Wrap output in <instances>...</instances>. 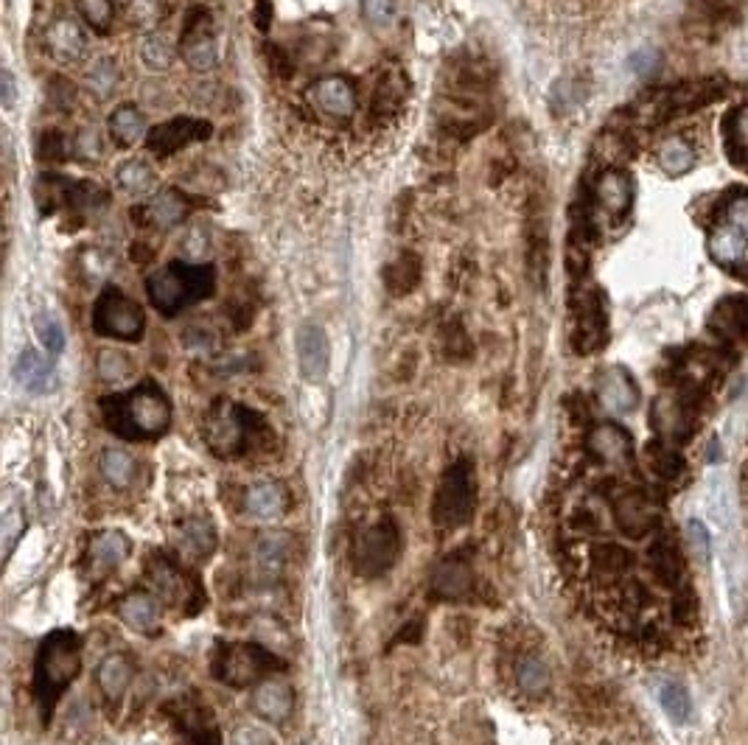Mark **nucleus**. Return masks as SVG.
<instances>
[{
    "label": "nucleus",
    "instance_id": "f257e3e1",
    "mask_svg": "<svg viewBox=\"0 0 748 745\" xmlns=\"http://www.w3.org/2000/svg\"><path fill=\"white\" fill-rule=\"evenodd\" d=\"M104 421L118 437L127 440H157L169 432L171 404L169 395L157 384L146 381L129 393L113 395L101 401Z\"/></svg>",
    "mask_w": 748,
    "mask_h": 745
},
{
    "label": "nucleus",
    "instance_id": "f03ea898",
    "mask_svg": "<svg viewBox=\"0 0 748 745\" xmlns=\"http://www.w3.org/2000/svg\"><path fill=\"white\" fill-rule=\"evenodd\" d=\"M216 289V269L208 264L171 261L146 278V295L163 317H174L199 300H208Z\"/></svg>",
    "mask_w": 748,
    "mask_h": 745
},
{
    "label": "nucleus",
    "instance_id": "7ed1b4c3",
    "mask_svg": "<svg viewBox=\"0 0 748 745\" xmlns=\"http://www.w3.org/2000/svg\"><path fill=\"white\" fill-rule=\"evenodd\" d=\"M79 670H82V639L73 631L48 633L34 667V689L43 706V717H51L59 695L71 687Z\"/></svg>",
    "mask_w": 748,
    "mask_h": 745
},
{
    "label": "nucleus",
    "instance_id": "20e7f679",
    "mask_svg": "<svg viewBox=\"0 0 748 745\" xmlns=\"http://www.w3.org/2000/svg\"><path fill=\"white\" fill-rule=\"evenodd\" d=\"M267 421L253 409L219 401L205 421V440L216 457H241L269 437Z\"/></svg>",
    "mask_w": 748,
    "mask_h": 745
},
{
    "label": "nucleus",
    "instance_id": "39448f33",
    "mask_svg": "<svg viewBox=\"0 0 748 745\" xmlns=\"http://www.w3.org/2000/svg\"><path fill=\"white\" fill-rule=\"evenodd\" d=\"M477 507V477H474V463L468 457H460L449 465L443 474L438 496H435V524L440 530H457L471 521Z\"/></svg>",
    "mask_w": 748,
    "mask_h": 745
},
{
    "label": "nucleus",
    "instance_id": "423d86ee",
    "mask_svg": "<svg viewBox=\"0 0 748 745\" xmlns=\"http://www.w3.org/2000/svg\"><path fill=\"white\" fill-rule=\"evenodd\" d=\"M709 255L726 269H748V194L732 197L709 230Z\"/></svg>",
    "mask_w": 748,
    "mask_h": 745
},
{
    "label": "nucleus",
    "instance_id": "0eeeda50",
    "mask_svg": "<svg viewBox=\"0 0 748 745\" xmlns=\"http://www.w3.org/2000/svg\"><path fill=\"white\" fill-rule=\"evenodd\" d=\"M93 331L99 337L138 342L146 331V314L138 300H132L115 286H107L93 306Z\"/></svg>",
    "mask_w": 748,
    "mask_h": 745
},
{
    "label": "nucleus",
    "instance_id": "6e6552de",
    "mask_svg": "<svg viewBox=\"0 0 748 745\" xmlns=\"http://www.w3.org/2000/svg\"><path fill=\"white\" fill-rule=\"evenodd\" d=\"M401 555V533L393 519H379L376 524L365 527L353 541V566L362 577H379Z\"/></svg>",
    "mask_w": 748,
    "mask_h": 745
},
{
    "label": "nucleus",
    "instance_id": "1a4fd4ad",
    "mask_svg": "<svg viewBox=\"0 0 748 745\" xmlns=\"http://www.w3.org/2000/svg\"><path fill=\"white\" fill-rule=\"evenodd\" d=\"M213 670L219 681L233 687H247L269 670H283V661L272 659V653L258 645H225L222 656H216Z\"/></svg>",
    "mask_w": 748,
    "mask_h": 745
},
{
    "label": "nucleus",
    "instance_id": "9d476101",
    "mask_svg": "<svg viewBox=\"0 0 748 745\" xmlns=\"http://www.w3.org/2000/svg\"><path fill=\"white\" fill-rule=\"evenodd\" d=\"M180 57L191 71H213L219 62V43L208 9L194 6L188 9L180 31Z\"/></svg>",
    "mask_w": 748,
    "mask_h": 745
},
{
    "label": "nucleus",
    "instance_id": "9b49d317",
    "mask_svg": "<svg viewBox=\"0 0 748 745\" xmlns=\"http://www.w3.org/2000/svg\"><path fill=\"white\" fill-rule=\"evenodd\" d=\"M608 314L603 295L597 289H578L575 292V351L594 353L606 345Z\"/></svg>",
    "mask_w": 748,
    "mask_h": 745
},
{
    "label": "nucleus",
    "instance_id": "f8f14e48",
    "mask_svg": "<svg viewBox=\"0 0 748 745\" xmlns=\"http://www.w3.org/2000/svg\"><path fill=\"white\" fill-rule=\"evenodd\" d=\"M211 132H213L211 121L180 115V118H171V121H166V124L149 129L146 146H149V152H155L157 157H169V155H174V152L185 149L188 143L208 141V138H211Z\"/></svg>",
    "mask_w": 748,
    "mask_h": 745
},
{
    "label": "nucleus",
    "instance_id": "ddd939ff",
    "mask_svg": "<svg viewBox=\"0 0 748 745\" xmlns=\"http://www.w3.org/2000/svg\"><path fill=\"white\" fill-rule=\"evenodd\" d=\"M43 48L48 57L59 65H76L87 57V34L85 29L71 20V17H57L51 20L43 31Z\"/></svg>",
    "mask_w": 748,
    "mask_h": 745
},
{
    "label": "nucleus",
    "instance_id": "4468645a",
    "mask_svg": "<svg viewBox=\"0 0 748 745\" xmlns=\"http://www.w3.org/2000/svg\"><path fill=\"white\" fill-rule=\"evenodd\" d=\"M309 101L314 110L331 115L337 121H348L359 110L356 87L345 76H323L309 87Z\"/></svg>",
    "mask_w": 748,
    "mask_h": 745
},
{
    "label": "nucleus",
    "instance_id": "2eb2a0df",
    "mask_svg": "<svg viewBox=\"0 0 748 745\" xmlns=\"http://www.w3.org/2000/svg\"><path fill=\"white\" fill-rule=\"evenodd\" d=\"M149 577L155 583L157 594L163 600H169L171 605H183V608H194L199 603V586L194 577L183 572L177 563L163 561L157 558L152 566H149Z\"/></svg>",
    "mask_w": 748,
    "mask_h": 745
},
{
    "label": "nucleus",
    "instance_id": "dca6fc26",
    "mask_svg": "<svg viewBox=\"0 0 748 745\" xmlns=\"http://www.w3.org/2000/svg\"><path fill=\"white\" fill-rule=\"evenodd\" d=\"M297 362L309 381H323L331 367V345L320 325L306 323L297 331Z\"/></svg>",
    "mask_w": 748,
    "mask_h": 745
},
{
    "label": "nucleus",
    "instance_id": "f3484780",
    "mask_svg": "<svg viewBox=\"0 0 748 745\" xmlns=\"http://www.w3.org/2000/svg\"><path fill=\"white\" fill-rule=\"evenodd\" d=\"M614 519L620 524V530L628 538H642L648 535L659 521H656V507L650 502L648 493L628 491L622 493L614 502Z\"/></svg>",
    "mask_w": 748,
    "mask_h": 745
},
{
    "label": "nucleus",
    "instance_id": "a211bd4d",
    "mask_svg": "<svg viewBox=\"0 0 748 745\" xmlns=\"http://www.w3.org/2000/svg\"><path fill=\"white\" fill-rule=\"evenodd\" d=\"M594 199H597V205L603 208L606 216H611L614 222H620L622 216L631 211V205H634V183H631V177L625 171L608 169L597 177Z\"/></svg>",
    "mask_w": 748,
    "mask_h": 745
},
{
    "label": "nucleus",
    "instance_id": "6ab92c4d",
    "mask_svg": "<svg viewBox=\"0 0 748 745\" xmlns=\"http://www.w3.org/2000/svg\"><path fill=\"white\" fill-rule=\"evenodd\" d=\"M709 331L723 342H737V339L748 337V297H723L709 314Z\"/></svg>",
    "mask_w": 748,
    "mask_h": 745
},
{
    "label": "nucleus",
    "instance_id": "aec40b11",
    "mask_svg": "<svg viewBox=\"0 0 748 745\" xmlns=\"http://www.w3.org/2000/svg\"><path fill=\"white\" fill-rule=\"evenodd\" d=\"M597 393H600L603 407L611 409V412H620V415L634 412L636 404H639V387H636L634 376L625 367H608L606 373L600 376Z\"/></svg>",
    "mask_w": 748,
    "mask_h": 745
},
{
    "label": "nucleus",
    "instance_id": "412c9836",
    "mask_svg": "<svg viewBox=\"0 0 748 745\" xmlns=\"http://www.w3.org/2000/svg\"><path fill=\"white\" fill-rule=\"evenodd\" d=\"M586 446H589V454H594L597 460H606V463H628L634 454V440L617 423L594 426Z\"/></svg>",
    "mask_w": 748,
    "mask_h": 745
},
{
    "label": "nucleus",
    "instance_id": "4be33fe9",
    "mask_svg": "<svg viewBox=\"0 0 748 745\" xmlns=\"http://www.w3.org/2000/svg\"><path fill=\"white\" fill-rule=\"evenodd\" d=\"M15 379L26 393L45 395L57 387V370L34 348H26V351H20V356H17Z\"/></svg>",
    "mask_w": 748,
    "mask_h": 745
},
{
    "label": "nucleus",
    "instance_id": "5701e85b",
    "mask_svg": "<svg viewBox=\"0 0 748 745\" xmlns=\"http://www.w3.org/2000/svg\"><path fill=\"white\" fill-rule=\"evenodd\" d=\"M650 563H653V575L656 580L667 586V589H681L687 583V569H684V558L678 552L676 541H670L667 535L656 538L650 547Z\"/></svg>",
    "mask_w": 748,
    "mask_h": 745
},
{
    "label": "nucleus",
    "instance_id": "b1692460",
    "mask_svg": "<svg viewBox=\"0 0 748 745\" xmlns=\"http://www.w3.org/2000/svg\"><path fill=\"white\" fill-rule=\"evenodd\" d=\"M129 555V538L118 530H104L90 541V572L96 577L113 572Z\"/></svg>",
    "mask_w": 748,
    "mask_h": 745
},
{
    "label": "nucleus",
    "instance_id": "393cba45",
    "mask_svg": "<svg viewBox=\"0 0 748 745\" xmlns=\"http://www.w3.org/2000/svg\"><path fill=\"white\" fill-rule=\"evenodd\" d=\"M286 507H289V493L275 479L258 482L244 496V510L255 519H278L286 513Z\"/></svg>",
    "mask_w": 748,
    "mask_h": 745
},
{
    "label": "nucleus",
    "instance_id": "a878e982",
    "mask_svg": "<svg viewBox=\"0 0 748 745\" xmlns=\"http://www.w3.org/2000/svg\"><path fill=\"white\" fill-rule=\"evenodd\" d=\"M292 703H295V695L286 681H264L253 695L255 712L269 723H283L292 715Z\"/></svg>",
    "mask_w": 748,
    "mask_h": 745
},
{
    "label": "nucleus",
    "instance_id": "bb28decb",
    "mask_svg": "<svg viewBox=\"0 0 748 745\" xmlns=\"http://www.w3.org/2000/svg\"><path fill=\"white\" fill-rule=\"evenodd\" d=\"M471 589V566L460 555H452L440 563L432 575V591L443 600H460Z\"/></svg>",
    "mask_w": 748,
    "mask_h": 745
},
{
    "label": "nucleus",
    "instance_id": "cd10ccee",
    "mask_svg": "<svg viewBox=\"0 0 748 745\" xmlns=\"http://www.w3.org/2000/svg\"><path fill=\"white\" fill-rule=\"evenodd\" d=\"M424 275V261L418 253H401L396 261H390L384 267V286L390 295H410L412 289L421 283Z\"/></svg>",
    "mask_w": 748,
    "mask_h": 745
},
{
    "label": "nucleus",
    "instance_id": "c85d7f7f",
    "mask_svg": "<svg viewBox=\"0 0 748 745\" xmlns=\"http://www.w3.org/2000/svg\"><path fill=\"white\" fill-rule=\"evenodd\" d=\"M107 129H110V135H113V141L118 146H124V149H132V146H138L149 138V127H146V118L138 107H132V104H124V107H118L113 115H110V121H107Z\"/></svg>",
    "mask_w": 748,
    "mask_h": 745
},
{
    "label": "nucleus",
    "instance_id": "c756f323",
    "mask_svg": "<svg viewBox=\"0 0 748 745\" xmlns=\"http://www.w3.org/2000/svg\"><path fill=\"white\" fill-rule=\"evenodd\" d=\"M118 614L124 617L129 628H135V631L141 633H152L157 628V622H160V605L152 594H146V591H132L127 594L121 605H118Z\"/></svg>",
    "mask_w": 748,
    "mask_h": 745
},
{
    "label": "nucleus",
    "instance_id": "7c9ffc66",
    "mask_svg": "<svg viewBox=\"0 0 748 745\" xmlns=\"http://www.w3.org/2000/svg\"><path fill=\"white\" fill-rule=\"evenodd\" d=\"M191 211V202L177 191V188H166L163 194H157V199L146 208L149 213V222L160 230H171L183 222L185 216Z\"/></svg>",
    "mask_w": 748,
    "mask_h": 745
},
{
    "label": "nucleus",
    "instance_id": "2f4dec72",
    "mask_svg": "<svg viewBox=\"0 0 748 745\" xmlns=\"http://www.w3.org/2000/svg\"><path fill=\"white\" fill-rule=\"evenodd\" d=\"M96 678H99V687L107 701H121L124 692L129 689V681H132V664L127 661V656L113 653V656L101 661Z\"/></svg>",
    "mask_w": 748,
    "mask_h": 745
},
{
    "label": "nucleus",
    "instance_id": "473e14b6",
    "mask_svg": "<svg viewBox=\"0 0 748 745\" xmlns=\"http://www.w3.org/2000/svg\"><path fill=\"white\" fill-rule=\"evenodd\" d=\"M289 561V538L283 533H269L258 541L255 547V566L258 572L267 577V580H275L281 575L283 566Z\"/></svg>",
    "mask_w": 748,
    "mask_h": 745
},
{
    "label": "nucleus",
    "instance_id": "72a5a7b5",
    "mask_svg": "<svg viewBox=\"0 0 748 745\" xmlns=\"http://www.w3.org/2000/svg\"><path fill=\"white\" fill-rule=\"evenodd\" d=\"M115 180H118V185H121L127 194H132V197H146V194L155 191L157 174L146 160H135V157H132V160H124V163L118 166Z\"/></svg>",
    "mask_w": 748,
    "mask_h": 745
},
{
    "label": "nucleus",
    "instance_id": "f704fd0d",
    "mask_svg": "<svg viewBox=\"0 0 748 745\" xmlns=\"http://www.w3.org/2000/svg\"><path fill=\"white\" fill-rule=\"evenodd\" d=\"M723 135H726V152L734 163L748 166V104L737 107L726 115L723 121Z\"/></svg>",
    "mask_w": 748,
    "mask_h": 745
},
{
    "label": "nucleus",
    "instance_id": "c9c22d12",
    "mask_svg": "<svg viewBox=\"0 0 748 745\" xmlns=\"http://www.w3.org/2000/svg\"><path fill=\"white\" fill-rule=\"evenodd\" d=\"M695 166V152L684 138H667L659 146V169L670 177H681Z\"/></svg>",
    "mask_w": 748,
    "mask_h": 745
},
{
    "label": "nucleus",
    "instance_id": "e433bc0d",
    "mask_svg": "<svg viewBox=\"0 0 748 745\" xmlns=\"http://www.w3.org/2000/svg\"><path fill=\"white\" fill-rule=\"evenodd\" d=\"M516 684L522 689L524 695H530V698H541V695H547V689H550V670H547V664L536 656H527V659L519 661V667H516Z\"/></svg>",
    "mask_w": 748,
    "mask_h": 745
},
{
    "label": "nucleus",
    "instance_id": "4c0bfd02",
    "mask_svg": "<svg viewBox=\"0 0 748 745\" xmlns=\"http://www.w3.org/2000/svg\"><path fill=\"white\" fill-rule=\"evenodd\" d=\"M99 468L101 474H104V479H107L110 485H115V488H127L129 482L135 479V471H138L135 460L129 457L127 451L121 449L104 451V454H101Z\"/></svg>",
    "mask_w": 748,
    "mask_h": 745
},
{
    "label": "nucleus",
    "instance_id": "58836bf2",
    "mask_svg": "<svg viewBox=\"0 0 748 745\" xmlns=\"http://www.w3.org/2000/svg\"><path fill=\"white\" fill-rule=\"evenodd\" d=\"M163 17H166L163 0H129L127 3V23L141 34H152L163 23Z\"/></svg>",
    "mask_w": 748,
    "mask_h": 745
},
{
    "label": "nucleus",
    "instance_id": "ea45409f",
    "mask_svg": "<svg viewBox=\"0 0 748 745\" xmlns=\"http://www.w3.org/2000/svg\"><path fill=\"white\" fill-rule=\"evenodd\" d=\"M180 541H183V547L188 549L191 555L208 558L213 549H216V533H213L211 521H185L183 530H180Z\"/></svg>",
    "mask_w": 748,
    "mask_h": 745
},
{
    "label": "nucleus",
    "instance_id": "a19ab883",
    "mask_svg": "<svg viewBox=\"0 0 748 745\" xmlns=\"http://www.w3.org/2000/svg\"><path fill=\"white\" fill-rule=\"evenodd\" d=\"M401 104H404V79L398 73H390L387 79L379 82L376 93H373V113L387 118V115L398 113Z\"/></svg>",
    "mask_w": 748,
    "mask_h": 745
},
{
    "label": "nucleus",
    "instance_id": "79ce46f5",
    "mask_svg": "<svg viewBox=\"0 0 748 745\" xmlns=\"http://www.w3.org/2000/svg\"><path fill=\"white\" fill-rule=\"evenodd\" d=\"M87 90L101 101L113 99L115 90H118V65H115V59H99L87 71Z\"/></svg>",
    "mask_w": 748,
    "mask_h": 745
},
{
    "label": "nucleus",
    "instance_id": "37998d69",
    "mask_svg": "<svg viewBox=\"0 0 748 745\" xmlns=\"http://www.w3.org/2000/svg\"><path fill=\"white\" fill-rule=\"evenodd\" d=\"M141 59L149 71H169L171 65H174V59H177V51H174V45L166 37L149 34L141 45Z\"/></svg>",
    "mask_w": 748,
    "mask_h": 745
},
{
    "label": "nucleus",
    "instance_id": "c03bdc74",
    "mask_svg": "<svg viewBox=\"0 0 748 745\" xmlns=\"http://www.w3.org/2000/svg\"><path fill=\"white\" fill-rule=\"evenodd\" d=\"M79 269H82L85 281L101 283L113 275L115 258L107 250H101V247H87L85 253L79 255Z\"/></svg>",
    "mask_w": 748,
    "mask_h": 745
},
{
    "label": "nucleus",
    "instance_id": "a18cd8bd",
    "mask_svg": "<svg viewBox=\"0 0 748 745\" xmlns=\"http://www.w3.org/2000/svg\"><path fill=\"white\" fill-rule=\"evenodd\" d=\"M650 460H653V471L664 479V482H678L687 474V463L678 451L662 449L659 443L650 446Z\"/></svg>",
    "mask_w": 748,
    "mask_h": 745
},
{
    "label": "nucleus",
    "instance_id": "49530a36",
    "mask_svg": "<svg viewBox=\"0 0 748 745\" xmlns=\"http://www.w3.org/2000/svg\"><path fill=\"white\" fill-rule=\"evenodd\" d=\"M698 617H701V605H698V597L692 591L690 583H684L681 589H676L673 594V619H676L681 628H695L698 625Z\"/></svg>",
    "mask_w": 748,
    "mask_h": 745
},
{
    "label": "nucleus",
    "instance_id": "de8ad7c7",
    "mask_svg": "<svg viewBox=\"0 0 748 745\" xmlns=\"http://www.w3.org/2000/svg\"><path fill=\"white\" fill-rule=\"evenodd\" d=\"M135 373V365L124 351H101L99 353V376L110 384H121Z\"/></svg>",
    "mask_w": 748,
    "mask_h": 745
},
{
    "label": "nucleus",
    "instance_id": "09e8293b",
    "mask_svg": "<svg viewBox=\"0 0 748 745\" xmlns=\"http://www.w3.org/2000/svg\"><path fill=\"white\" fill-rule=\"evenodd\" d=\"M76 9L87 26L99 34H107L113 26V0H76Z\"/></svg>",
    "mask_w": 748,
    "mask_h": 745
},
{
    "label": "nucleus",
    "instance_id": "8fccbe9b",
    "mask_svg": "<svg viewBox=\"0 0 748 745\" xmlns=\"http://www.w3.org/2000/svg\"><path fill=\"white\" fill-rule=\"evenodd\" d=\"M34 328H37V339H40V345L45 348V353L59 356V353L65 351V331H62L59 320H54L51 314H37Z\"/></svg>",
    "mask_w": 748,
    "mask_h": 745
},
{
    "label": "nucleus",
    "instance_id": "3c124183",
    "mask_svg": "<svg viewBox=\"0 0 748 745\" xmlns=\"http://www.w3.org/2000/svg\"><path fill=\"white\" fill-rule=\"evenodd\" d=\"M68 152H73V143H68V138L59 132V129H43L40 138H37V155L48 160V163H59L65 160Z\"/></svg>",
    "mask_w": 748,
    "mask_h": 745
},
{
    "label": "nucleus",
    "instance_id": "603ef678",
    "mask_svg": "<svg viewBox=\"0 0 748 745\" xmlns=\"http://www.w3.org/2000/svg\"><path fill=\"white\" fill-rule=\"evenodd\" d=\"M659 698H662L664 712L670 715L673 723H684L690 717V695H687V689L681 687V684H667Z\"/></svg>",
    "mask_w": 748,
    "mask_h": 745
},
{
    "label": "nucleus",
    "instance_id": "864d4df0",
    "mask_svg": "<svg viewBox=\"0 0 748 745\" xmlns=\"http://www.w3.org/2000/svg\"><path fill=\"white\" fill-rule=\"evenodd\" d=\"M73 155L85 163H96L104 155V143H101V135L96 129H79L76 138H73Z\"/></svg>",
    "mask_w": 748,
    "mask_h": 745
},
{
    "label": "nucleus",
    "instance_id": "5fc2aeb1",
    "mask_svg": "<svg viewBox=\"0 0 748 745\" xmlns=\"http://www.w3.org/2000/svg\"><path fill=\"white\" fill-rule=\"evenodd\" d=\"M362 15L370 26H390L396 17L393 0H362Z\"/></svg>",
    "mask_w": 748,
    "mask_h": 745
},
{
    "label": "nucleus",
    "instance_id": "6e6d98bb",
    "mask_svg": "<svg viewBox=\"0 0 748 745\" xmlns=\"http://www.w3.org/2000/svg\"><path fill=\"white\" fill-rule=\"evenodd\" d=\"M701 12L712 23L737 20L740 17V0H701Z\"/></svg>",
    "mask_w": 748,
    "mask_h": 745
},
{
    "label": "nucleus",
    "instance_id": "4d7b16f0",
    "mask_svg": "<svg viewBox=\"0 0 748 745\" xmlns=\"http://www.w3.org/2000/svg\"><path fill=\"white\" fill-rule=\"evenodd\" d=\"M211 250V236H208V230L202 225H194V230L185 236L183 244V253L185 258H191V261H202L205 255Z\"/></svg>",
    "mask_w": 748,
    "mask_h": 745
},
{
    "label": "nucleus",
    "instance_id": "13d9d810",
    "mask_svg": "<svg viewBox=\"0 0 748 745\" xmlns=\"http://www.w3.org/2000/svg\"><path fill=\"white\" fill-rule=\"evenodd\" d=\"M48 101L57 107V110H68L73 107V101H76V87L68 79H62V76H54L51 79V87H48Z\"/></svg>",
    "mask_w": 748,
    "mask_h": 745
},
{
    "label": "nucleus",
    "instance_id": "bf43d9fd",
    "mask_svg": "<svg viewBox=\"0 0 748 745\" xmlns=\"http://www.w3.org/2000/svg\"><path fill=\"white\" fill-rule=\"evenodd\" d=\"M446 353H449L452 359H466L468 353H471V342H468L466 328L460 323H452L449 334H446Z\"/></svg>",
    "mask_w": 748,
    "mask_h": 745
},
{
    "label": "nucleus",
    "instance_id": "052dcab7",
    "mask_svg": "<svg viewBox=\"0 0 748 745\" xmlns=\"http://www.w3.org/2000/svg\"><path fill=\"white\" fill-rule=\"evenodd\" d=\"M230 745H275V737L258 726H239L230 737Z\"/></svg>",
    "mask_w": 748,
    "mask_h": 745
},
{
    "label": "nucleus",
    "instance_id": "680f3d73",
    "mask_svg": "<svg viewBox=\"0 0 748 745\" xmlns=\"http://www.w3.org/2000/svg\"><path fill=\"white\" fill-rule=\"evenodd\" d=\"M583 96H586L583 87H575L572 82H561V85L555 87L552 101H555V107H561V110H575L580 101H583Z\"/></svg>",
    "mask_w": 748,
    "mask_h": 745
},
{
    "label": "nucleus",
    "instance_id": "e2e57ef3",
    "mask_svg": "<svg viewBox=\"0 0 748 745\" xmlns=\"http://www.w3.org/2000/svg\"><path fill=\"white\" fill-rule=\"evenodd\" d=\"M656 62H659V54L653 48H639L634 57H631V68L639 76H648V73L656 71Z\"/></svg>",
    "mask_w": 748,
    "mask_h": 745
},
{
    "label": "nucleus",
    "instance_id": "0e129e2a",
    "mask_svg": "<svg viewBox=\"0 0 748 745\" xmlns=\"http://www.w3.org/2000/svg\"><path fill=\"white\" fill-rule=\"evenodd\" d=\"M690 538H692V547L698 549V552H704V558L709 555V535H706V527L701 521H690Z\"/></svg>",
    "mask_w": 748,
    "mask_h": 745
},
{
    "label": "nucleus",
    "instance_id": "69168bd1",
    "mask_svg": "<svg viewBox=\"0 0 748 745\" xmlns=\"http://www.w3.org/2000/svg\"><path fill=\"white\" fill-rule=\"evenodd\" d=\"M12 99H15V79H12V73L3 71V107L6 110L12 107Z\"/></svg>",
    "mask_w": 748,
    "mask_h": 745
},
{
    "label": "nucleus",
    "instance_id": "338daca9",
    "mask_svg": "<svg viewBox=\"0 0 748 745\" xmlns=\"http://www.w3.org/2000/svg\"><path fill=\"white\" fill-rule=\"evenodd\" d=\"M129 255H132V261H135V264H146V261H149V250L143 247V241H138V244L132 247V253H129Z\"/></svg>",
    "mask_w": 748,
    "mask_h": 745
}]
</instances>
